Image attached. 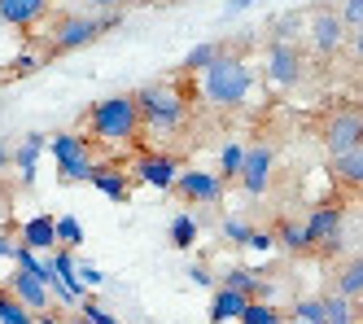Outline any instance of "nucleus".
Instances as JSON below:
<instances>
[{"label":"nucleus","instance_id":"1","mask_svg":"<svg viewBox=\"0 0 363 324\" xmlns=\"http://www.w3.org/2000/svg\"><path fill=\"white\" fill-rule=\"evenodd\" d=\"M201 92L211 105H241L254 92V70L241 58H215L201 70Z\"/></svg>","mask_w":363,"mask_h":324},{"label":"nucleus","instance_id":"2","mask_svg":"<svg viewBox=\"0 0 363 324\" xmlns=\"http://www.w3.org/2000/svg\"><path fill=\"white\" fill-rule=\"evenodd\" d=\"M140 105H136V92L132 97H110V101H96L92 105V114H88V127H92V136L101 141H132L136 131H140Z\"/></svg>","mask_w":363,"mask_h":324},{"label":"nucleus","instance_id":"3","mask_svg":"<svg viewBox=\"0 0 363 324\" xmlns=\"http://www.w3.org/2000/svg\"><path fill=\"white\" fill-rule=\"evenodd\" d=\"M136 105H140V119L145 127L153 131H175L179 123H184V101H179V92L171 84H149L136 92Z\"/></svg>","mask_w":363,"mask_h":324},{"label":"nucleus","instance_id":"4","mask_svg":"<svg viewBox=\"0 0 363 324\" xmlns=\"http://www.w3.org/2000/svg\"><path fill=\"white\" fill-rule=\"evenodd\" d=\"M118 26V9H106L101 18H79V14H66L57 26H53V48L66 53V48H84L92 40H101L106 31Z\"/></svg>","mask_w":363,"mask_h":324},{"label":"nucleus","instance_id":"5","mask_svg":"<svg viewBox=\"0 0 363 324\" xmlns=\"http://www.w3.org/2000/svg\"><path fill=\"white\" fill-rule=\"evenodd\" d=\"M48 149H53V158H57V176L66 180V184H79V180H92V149H88V141L84 136H74V131H57L53 141H48Z\"/></svg>","mask_w":363,"mask_h":324},{"label":"nucleus","instance_id":"6","mask_svg":"<svg viewBox=\"0 0 363 324\" xmlns=\"http://www.w3.org/2000/svg\"><path fill=\"white\" fill-rule=\"evenodd\" d=\"M324 145H328L333 158H342L354 145H363V114L359 110H337L328 119V127H324Z\"/></svg>","mask_w":363,"mask_h":324},{"label":"nucleus","instance_id":"7","mask_svg":"<svg viewBox=\"0 0 363 324\" xmlns=\"http://www.w3.org/2000/svg\"><path fill=\"white\" fill-rule=\"evenodd\" d=\"M342 228H346V210L342 206H320V210H311V220H306L311 246H324V250L342 246Z\"/></svg>","mask_w":363,"mask_h":324},{"label":"nucleus","instance_id":"8","mask_svg":"<svg viewBox=\"0 0 363 324\" xmlns=\"http://www.w3.org/2000/svg\"><path fill=\"white\" fill-rule=\"evenodd\" d=\"M53 293L74 307V303H84L88 298V289H84V276H79V267H74L70 250H53Z\"/></svg>","mask_w":363,"mask_h":324},{"label":"nucleus","instance_id":"9","mask_svg":"<svg viewBox=\"0 0 363 324\" xmlns=\"http://www.w3.org/2000/svg\"><path fill=\"white\" fill-rule=\"evenodd\" d=\"M311 40L324 58H333L337 48H346V22H342V9H320L311 18Z\"/></svg>","mask_w":363,"mask_h":324},{"label":"nucleus","instance_id":"10","mask_svg":"<svg viewBox=\"0 0 363 324\" xmlns=\"http://www.w3.org/2000/svg\"><path fill=\"white\" fill-rule=\"evenodd\" d=\"M9 289H13V293H18V298L27 303L35 315L53 311V289H48V281H44L40 272H27V267H18V272H13V281H9Z\"/></svg>","mask_w":363,"mask_h":324},{"label":"nucleus","instance_id":"11","mask_svg":"<svg viewBox=\"0 0 363 324\" xmlns=\"http://www.w3.org/2000/svg\"><path fill=\"white\" fill-rule=\"evenodd\" d=\"M272 167H276V153H272V145H250L245 149V167H241V184H245V193H263L267 188V176H272Z\"/></svg>","mask_w":363,"mask_h":324},{"label":"nucleus","instance_id":"12","mask_svg":"<svg viewBox=\"0 0 363 324\" xmlns=\"http://www.w3.org/2000/svg\"><path fill=\"white\" fill-rule=\"evenodd\" d=\"M175 188H179V198L184 202H197V206H206V202H219L223 198V180L219 176H211V171H184L175 180Z\"/></svg>","mask_w":363,"mask_h":324},{"label":"nucleus","instance_id":"13","mask_svg":"<svg viewBox=\"0 0 363 324\" xmlns=\"http://www.w3.org/2000/svg\"><path fill=\"white\" fill-rule=\"evenodd\" d=\"M298 75H302L298 48H294V44H272V48H267V79H272V84L289 88V84H298Z\"/></svg>","mask_w":363,"mask_h":324},{"label":"nucleus","instance_id":"14","mask_svg":"<svg viewBox=\"0 0 363 324\" xmlns=\"http://www.w3.org/2000/svg\"><path fill=\"white\" fill-rule=\"evenodd\" d=\"M136 180H145V184H153V188H175L179 171H175L171 158H162V153H145V158L136 162Z\"/></svg>","mask_w":363,"mask_h":324},{"label":"nucleus","instance_id":"15","mask_svg":"<svg viewBox=\"0 0 363 324\" xmlns=\"http://www.w3.org/2000/svg\"><path fill=\"white\" fill-rule=\"evenodd\" d=\"M48 14V0H0V18H5V26H35L40 18Z\"/></svg>","mask_w":363,"mask_h":324},{"label":"nucleus","instance_id":"16","mask_svg":"<svg viewBox=\"0 0 363 324\" xmlns=\"http://www.w3.org/2000/svg\"><path fill=\"white\" fill-rule=\"evenodd\" d=\"M250 303H254L250 293H241V289H232V285H219V293H215V303H211V320H215V324H228V320H241Z\"/></svg>","mask_w":363,"mask_h":324},{"label":"nucleus","instance_id":"17","mask_svg":"<svg viewBox=\"0 0 363 324\" xmlns=\"http://www.w3.org/2000/svg\"><path fill=\"white\" fill-rule=\"evenodd\" d=\"M22 246L31 250H57V220L53 215H35L22 224Z\"/></svg>","mask_w":363,"mask_h":324},{"label":"nucleus","instance_id":"18","mask_svg":"<svg viewBox=\"0 0 363 324\" xmlns=\"http://www.w3.org/2000/svg\"><path fill=\"white\" fill-rule=\"evenodd\" d=\"M92 184H96L110 202H127V198H132V180H127L123 167H101V162H96V167H92Z\"/></svg>","mask_w":363,"mask_h":324},{"label":"nucleus","instance_id":"19","mask_svg":"<svg viewBox=\"0 0 363 324\" xmlns=\"http://www.w3.org/2000/svg\"><path fill=\"white\" fill-rule=\"evenodd\" d=\"M40 149H48V141L40 136V131H31V136L18 145L13 162H18V171H22V184H31V180H35V162H40Z\"/></svg>","mask_w":363,"mask_h":324},{"label":"nucleus","instance_id":"20","mask_svg":"<svg viewBox=\"0 0 363 324\" xmlns=\"http://www.w3.org/2000/svg\"><path fill=\"white\" fill-rule=\"evenodd\" d=\"M0 324H35V311L9 289V293H0Z\"/></svg>","mask_w":363,"mask_h":324},{"label":"nucleus","instance_id":"21","mask_svg":"<svg viewBox=\"0 0 363 324\" xmlns=\"http://www.w3.org/2000/svg\"><path fill=\"white\" fill-rule=\"evenodd\" d=\"M337 293H346V298H363V254L350 259L342 272H337Z\"/></svg>","mask_w":363,"mask_h":324},{"label":"nucleus","instance_id":"22","mask_svg":"<svg viewBox=\"0 0 363 324\" xmlns=\"http://www.w3.org/2000/svg\"><path fill=\"white\" fill-rule=\"evenodd\" d=\"M219 285H232V289L250 293V298H267V281L258 276V272H241V267H237V272H228V276H223Z\"/></svg>","mask_w":363,"mask_h":324},{"label":"nucleus","instance_id":"23","mask_svg":"<svg viewBox=\"0 0 363 324\" xmlns=\"http://www.w3.org/2000/svg\"><path fill=\"white\" fill-rule=\"evenodd\" d=\"M324 324H354V298H346V293H328L324 298Z\"/></svg>","mask_w":363,"mask_h":324},{"label":"nucleus","instance_id":"24","mask_svg":"<svg viewBox=\"0 0 363 324\" xmlns=\"http://www.w3.org/2000/svg\"><path fill=\"white\" fill-rule=\"evenodd\" d=\"M276 241L289 254H302V250H311V237H306V228L302 224H294V220H280V232H276Z\"/></svg>","mask_w":363,"mask_h":324},{"label":"nucleus","instance_id":"25","mask_svg":"<svg viewBox=\"0 0 363 324\" xmlns=\"http://www.w3.org/2000/svg\"><path fill=\"white\" fill-rule=\"evenodd\" d=\"M337 176H342L346 184H354V188H363V145H354L350 153L337 158Z\"/></svg>","mask_w":363,"mask_h":324},{"label":"nucleus","instance_id":"26","mask_svg":"<svg viewBox=\"0 0 363 324\" xmlns=\"http://www.w3.org/2000/svg\"><path fill=\"white\" fill-rule=\"evenodd\" d=\"M241 324H280V311H276L272 303H258V298H254V303L245 307Z\"/></svg>","mask_w":363,"mask_h":324},{"label":"nucleus","instance_id":"27","mask_svg":"<svg viewBox=\"0 0 363 324\" xmlns=\"http://www.w3.org/2000/svg\"><path fill=\"white\" fill-rule=\"evenodd\" d=\"M193 237H197L193 215H175V224H171V241H175L179 250H189V246H193Z\"/></svg>","mask_w":363,"mask_h":324},{"label":"nucleus","instance_id":"28","mask_svg":"<svg viewBox=\"0 0 363 324\" xmlns=\"http://www.w3.org/2000/svg\"><path fill=\"white\" fill-rule=\"evenodd\" d=\"M219 167H223V176H241V167H245V145H223Z\"/></svg>","mask_w":363,"mask_h":324},{"label":"nucleus","instance_id":"29","mask_svg":"<svg viewBox=\"0 0 363 324\" xmlns=\"http://www.w3.org/2000/svg\"><path fill=\"white\" fill-rule=\"evenodd\" d=\"M57 241H62V246H70V250H74V246H84V228L74 224L70 215H57Z\"/></svg>","mask_w":363,"mask_h":324},{"label":"nucleus","instance_id":"30","mask_svg":"<svg viewBox=\"0 0 363 324\" xmlns=\"http://www.w3.org/2000/svg\"><path fill=\"white\" fill-rule=\"evenodd\" d=\"M215 58H223V53H219L215 44H201V48H193L189 58H184V70H206V66H211Z\"/></svg>","mask_w":363,"mask_h":324},{"label":"nucleus","instance_id":"31","mask_svg":"<svg viewBox=\"0 0 363 324\" xmlns=\"http://www.w3.org/2000/svg\"><path fill=\"white\" fill-rule=\"evenodd\" d=\"M223 237L232 241V246H245V241H250L254 232H250V224H245V220H237V215H228V220H223Z\"/></svg>","mask_w":363,"mask_h":324},{"label":"nucleus","instance_id":"32","mask_svg":"<svg viewBox=\"0 0 363 324\" xmlns=\"http://www.w3.org/2000/svg\"><path fill=\"white\" fill-rule=\"evenodd\" d=\"M294 315H298V320H306V324H324V298H302Z\"/></svg>","mask_w":363,"mask_h":324},{"label":"nucleus","instance_id":"33","mask_svg":"<svg viewBox=\"0 0 363 324\" xmlns=\"http://www.w3.org/2000/svg\"><path fill=\"white\" fill-rule=\"evenodd\" d=\"M342 22L350 26V31H359L363 26V0H342Z\"/></svg>","mask_w":363,"mask_h":324},{"label":"nucleus","instance_id":"34","mask_svg":"<svg viewBox=\"0 0 363 324\" xmlns=\"http://www.w3.org/2000/svg\"><path fill=\"white\" fill-rule=\"evenodd\" d=\"M245 246H250V250H258V254H267V250H276V237H272V232H254Z\"/></svg>","mask_w":363,"mask_h":324},{"label":"nucleus","instance_id":"35","mask_svg":"<svg viewBox=\"0 0 363 324\" xmlns=\"http://www.w3.org/2000/svg\"><path fill=\"white\" fill-rule=\"evenodd\" d=\"M84 315H92V320H96V324H118V320H114V315H110V311H106V307H96V303H92V298H84Z\"/></svg>","mask_w":363,"mask_h":324},{"label":"nucleus","instance_id":"36","mask_svg":"<svg viewBox=\"0 0 363 324\" xmlns=\"http://www.w3.org/2000/svg\"><path fill=\"white\" fill-rule=\"evenodd\" d=\"M88 5H92V9H127L132 0H88Z\"/></svg>","mask_w":363,"mask_h":324},{"label":"nucleus","instance_id":"37","mask_svg":"<svg viewBox=\"0 0 363 324\" xmlns=\"http://www.w3.org/2000/svg\"><path fill=\"white\" fill-rule=\"evenodd\" d=\"M79 276H84V289L101 285V272H96V267H79Z\"/></svg>","mask_w":363,"mask_h":324},{"label":"nucleus","instance_id":"38","mask_svg":"<svg viewBox=\"0 0 363 324\" xmlns=\"http://www.w3.org/2000/svg\"><path fill=\"white\" fill-rule=\"evenodd\" d=\"M346 44H350V53H354V58L363 62V26H359V31H354V36H350Z\"/></svg>","mask_w":363,"mask_h":324},{"label":"nucleus","instance_id":"39","mask_svg":"<svg viewBox=\"0 0 363 324\" xmlns=\"http://www.w3.org/2000/svg\"><path fill=\"white\" fill-rule=\"evenodd\" d=\"M250 5H258V0H232V5H228V14H245Z\"/></svg>","mask_w":363,"mask_h":324},{"label":"nucleus","instance_id":"40","mask_svg":"<svg viewBox=\"0 0 363 324\" xmlns=\"http://www.w3.org/2000/svg\"><path fill=\"white\" fill-rule=\"evenodd\" d=\"M189 276H193L197 285H211V272H206V267H193V272H189Z\"/></svg>","mask_w":363,"mask_h":324},{"label":"nucleus","instance_id":"41","mask_svg":"<svg viewBox=\"0 0 363 324\" xmlns=\"http://www.w3.org/2000/svg\"><path fill=\"white\" fill-rule=\"evenodd\" d=\"M35 324H62V315H53V311H44V315H35Z\"/></svg>","mask_w":363,"mask_h":324},{"label":"nucleus","instance_id":"42","mask_svg":"<svg viewBox=\"0 0 363 324\" xmlns=\"http://www.w3.org/2000/svg\"><path fill=\"white\" fill-rule=\"evenodd\" d=\"M5 167H9V145L0 141V171H5Z\"/></svg>","mask_w":363,"mask_h":324},{"label":"nucleus","instance_id":"43","mask_svg":"<svg viewBox=\"0 0 363 324\" xmlns=\"http://www.w3.org/2000/svg\"><path fill=\"white\" fill-rule=\"evenodd\" d=\"M74 324H96V320H92V315H79V320H74Z\"/></svg>","mask_w":363,"mask_h":324},{"label":"nucleus","instance_id":"44","mask_svg":"<svg viewBox=\"0 0 363 324\" xmlns=\"http://www.w3.org/2000/svg\"><path fill=\"white\" fill-rule=\"evenodd\" d=\"M294 324H306V320H298V315H294Z\"/></svg>","mask_w":363,"mask_h":324},{"label":"nucleus","instance_id":"45","mask_svg":"<svg viewBox=\"0 0 363 324\" xmlns=\"http://www.w3.org/2000/svg\"><path fill=\"white\" fill-rule=\"evenodd\" d=\"M0 26H5V18H0Z\"/></svg>","mask_w":363,"mask_h":324}]
</instances>
